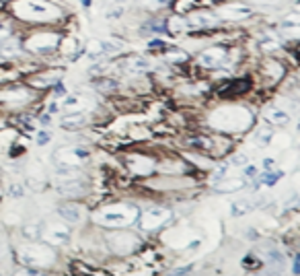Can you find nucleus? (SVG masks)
Returning <instances> with one entry per match:
<instances>
[{
	"instance_id": "nucleus-1",
	"label": "nucleus",
	"mask_w": 300,
	"mask_h": 276,
	"mask_svg": "<svg viewBox=\"0 0 300 276\" xmlns=\"http://www.w3.org/2000/svg\"><path fill=\"white\" fill-rule=\"evenodd\" d=\"M138 217H140V210L134 204H126V202L107 204L103 208H99L97 212H93V221L99 227H105V229L132 227L134 223H138Z\"/></svg>"
},
{
	"instance_id": "nucleus-2",
	"label": "nucleus",
	"mask_w": 300,
	"mask_h": 276,
	"mask_svg": "<svg viewBox=\"0 0 300 276\" xmlns=\"http://www.w3.org/2000/svg\"><path fill=\"white\" fill-rule=\"evenodd\" d=\"M12 12L17 19L31 23H49L62 19V8L49 0H15Z\"/></svg>"
},
{
	"instance_id": "nucleus-3",
	"label": "nucleus",
	"mask_w": 300,
	"mask_h": 276,
	"mask_svg": "<svg viewBox=\"0 0 300 276\" xmlns=\"http://www.w3.org/2000/svg\"><path fill=\"white\" fill-rule=\"evenodd\" d=\"M17 260L23 266H31L37 270L52 268L56 264V249L52 245H47L45 241H25L17 245Z\"/></svg>"
},
{
	"instance_id": "nucleus-4",
	"label": "nucleus",
	"mask_w": 300,
	"mask_h": 276,
	"mask_svg": "<svg viewBox=\"0 0 300 276\" xmlns=\"http://www.w3.org/2000/svg\"><path fill=\"white\" fill-rule=\"evenodd\" d=\"M91 157L89 148L70 144V146H58L52 153V165L56 169V175H72L78 173L80 167Z\"/></svg>"
},
{
	"instance_id": "nucleus-5",
	"label": "nucleus",
	"mask_w": 300,
	"mask_h": 276,
	"mask_svg": "<svg viewBox=\"0 0 300 276\" xmlns=\"http://www.w3.org/2000/svg\"><path fill=\"white\" fill-rule=\"evenodd\" d=\"M214 12L222 23H239L251 19L255 15V6L241 0H224V4H220Z\"/></svg>"
},
{
	"instance_id": "nucleus-6",
	"label": "nucleus",
	"mask_w": 300,
	"mask_h": 276,
	"mask_svg": "<svg viewBox=\"0 0 300 276\" xmlns=\"http://www.w3.org/2000/svg\"><path fill=\"white\" fill-rule=\"evenodd\" d=\"M72 237V229L70 225L64 223L62 219L58 221H49L43 225V231H41V241H45L47 245L52 247H60V245H66Z\"/></svg>"
},
{
	"instance_id": "nucleus-7",
	"label": "nucleus",
	"mask_w": 300,
	"mask_h": 276,
	"mask_svg": "<svg viewBox=\"0 0 300 276\" xmlns=\"http://www.w3.org/2000/svg\"><path fill=\"white\" fill-rule=\"evenodd\" d=\"M56 192L64 198H80L86 194V184L80 171L72 175H56Z\"/></svg>"
},
{
	"instance_id": "nucleus-8",
	"label": "nucleus",
	"mask_w": 300,
	"mask_h": 276,
	"mask_svg": "<svg viewBox=\"0 0 300 276\" xmlns=\"http://www.w3.org/2000/svg\"><path fill=\"white\" fill-rule=\"evenodd\" d=\"M107 245H109V249H111L113 254H117V256H128V254H132L134 249L140 245V239H138V237H136L134 233L126 231V229H115L113 233L107 237Z\"/></svg>"
},
{
	"instance_id": "nucleus-9",
	"label": "nucleus",
	"mask_w": 300,
	"mask_h": 276,
	"mask_svg": "<svg viewBox=\"0 0 300 276\" xmlns=\"http://www.w3.org/2000/svg\"><path fill=\"white\" fill-rule=\"evenodd\" d=\"M253 89V81L251 79H226L222 81V85L216 87V95L220 99H234V97H243Z\"/></svg>"
},
{
	"instance_id": "nucleus-10",
	"label": "nucleus",
	"mask_w": 300,
	"mask_h": 276,
	"mask_svg": "<svg viewBox=\"0 0 300 276\" xmlns=\"http://www.w3.org/2000/svg\"><path fill=\"white\" fill-rule=\"evenodd\" d=\"M60 44V35L54 33V31H39L31 35L27 42H25V47L29 52H35V54H43V52H49V49L58 47Z\"/></svg>"
},
{
	"instance_id": "nucleus-11",
	"label": "nucleus",
	"mask_w": 300,
	"mask_h": 276,
	"mask_svg": "<svg viewBox=\"0 0 300 276\" xmlns=\"http://www.w3.org/2000/svg\"><path fill=\"white\" fill-rule=\"evenodd\" d=\"M171 219V210L167 208H148L144 212H140L138 223L144 231H156L162 225H167Z\"/></svg>"
},
{
	"instance_id": "nucleus-12",
	"label": "nucleus",
	"mask_w": 300,
	"mask_h": 276,
	"mask_svg": "<svg viewBox=\"0 0 300 276\" xmlns=\"http://www.w3.org/2000/svg\"><path fill=\"white\" fill-rule=\"evenodd\" d=\"M56 215H58V219H62L72 227V225H80L86 219V208L78 202H74V200H68V202H62L56 208Z\"/></svg>"
},
{
	"instance_id": "nucleus-13",
	"label": "nucleus",
	"mask_w": 300,
	"mask_h": 276,
	"mask_svg": "<svg viewBox=\"0 0 300 276\" xmlns=\"http://www.w3.org/2000/svg\"><path fill=\"white\" fill-rule=\"evenodd\" d=\"M278 35L282 37V42L300 44V12H290L280 21Z\"/></svg>"
},
{
	"instance_id": "nucleus-14",
	"label": "nucleus",
	"mask_w": 300,
	"mask_h": 276,
	"mask_svg": "<svg viewBox=\"0 0 300 276\" xmlns=\"http://www.w3.org/2000/svg\"><path fill=\"white\" fill-rule=\"evenodd\" d=\"M259 74L265 81H269L271 85H278L286 77V68H284L282 62L276 60L273 56H265L263 60H261V64H259Z\"/></svg>"
},
{
	"instance_id": "nucleus-15",
	"label": "nucleus",
	"mask_w": 300,
	"mask_h": 276,
	"mask_svg": "<svg viewBox=\"0 0 300 276\" xmlns=\"http://www.w3.org/2000/svg\"><path fill=\"white\" fill-rule=\"evenodd\" d=\"M31 101V91L25 87H6L0 89V103L4 105H25Z\"/></svg>"
},
{
	"instance_id": "nucleus-16",
	"label": "nucleus",
	"mask_w": 300,
	"mask_h": 276,
	"mask_svg": "<svg viewBox=\"0 0 300 276\" xmlns=\"http://www.w3.org/2000/svg\"><path fill=\"white\" fill-rule=\"evenodd\" d=\"M95 105L91 97H86L84 93H68L60 101V107L64 111H89Z\"/></svg>"
},
{
	"instance_id": "nucleus-17",
	"label": "nucleus",
	"mask_w": 300,
	"mask_h": 276,
	"mask_svg": "<svg viewBox=\"0 0 300 276\" xmlns=\"http://www.w3.org/2000/svg\"><path fill=\"white\" fill-rule=\"evenodd\" d=\"M119 68L126 74H144V72H148L150 68H152V62H150L148 58H144V56H128V58L121 60Z\"/></svg>"
},
{
	"instance_id": "nucleus-18",
	"label": "nucleus",
	"mask_w": 300,
	"mask_h": 276,
	"mask_svg": "<svg viewBox=\"0 0 300 276\" xmlns=\"http://www.w3.org/2000/svg\"><path fill=\"white\" fill-rule=\"evenodd\" d=\"M86 122H89L86 111H66V114L60 118V126L64 130H80L86 126Z\"/></svg>"
},
{
	"instance_id": "nucleus-19",
	"label": "nucleus",
	"mask_w": 300,
	"mask_h": 276,
	"mask_svg": "<svg viewBox=\"0 0 300 276\" xmlns=\"http://www.w3.org/2000/svg\"><path fill=\"white\" fill-rule=\"evenodd\" d=\"M128 167L132 169L134 175H150L154 171V161L142 155H132L128 157Z\"/></svg>"
},
{
	"instance_id": "nucleus-20",
	"label": "nucleus",
	"mask_w": 300,
	"mask_h": 276,
	"mask_svg": "<svg viewBox=\"0 0 300 276\" xmlns=\"http://www.w3.org/2000/svg\"><path fill=\"white\" fill-rule=\"evenodd\" d=\"M62 70H47V72H41V74H35V77L29 81L33 87H39V89H43V87H49V85H56L60 79H62Z\"/></svg>"
},
{
	"instance_id": "nucleus-21",
	"label": "nucleus",
	"mask_w": 300,
	"mask_h": 276,
	"mask_svg": "<svg viewBox=\"0 0 300 276\" xmlns=\"http://www.w3.org/2000/svg\"><path fill=\"white\" fill-rule=\"evenodd\" d=\"M263 116L269 124H273V126H284V124L290 122V114L282 107H267Z\"/></svg>"
},
{
	"instance_id": "nucleus-22",
	"label": "nucleus",
	"mask_w": 300,
	"mask_h": 276,
	"mask_svg": "<svg viewBox=\"0 0 300 276\" xmlns=\"http://www.w3.org/2000/svg\"><path fill=\"white\" fill-rule=\"evenodd\" d=\"M126 8H128V0H113V4H111L107 10H105V19L107 21H117L126 15Z\"/></svg>"
},
{
	"instance_id": "nucleus-23",
	"label": "nucleus",
	"mask_w": 300,
	"mask_h": 276,
	"mask_svg": "<svg viewBox=\"0 0 300 276\" xmlns=\"http://www.w3.org/2000/svg\"><path fill=\"white\" fill-rule=\"evenodd\" d=\"M165 60L169 64H183V62L189 60V54L183 52L181 47H167L165 49Z\"/></svg>"
},
{
	"instance_id": "nucleus-24",
	"label": "nucleus",
	"mask_w": 300,
	"mask_h": 276,
	"mask_svg": "<svg viewBox=\"0 0 300 276\" xmlns=\"http://www.w3.org/2000/svg\"><path fill=\"white\" fill-rule=\"evenodd\" d=\"M41 231H43V223H27L23 227V235L27 237L29 241H37V239H41Z\"/></svg>"
},
{
	"instance_id": "nucleus-25",
	"label": "nucleus",
	"mask_w": 300,
	"mask_h": 276,
	"mask_svg": "<svg viewBox=\"0 0 300 276\" xmlns=\"http://www.w3.org/2000/svg\"><path fill=\"white\" fill-rule=\"evenodd\" d=\"M17 54H19V44L15 40L6 37L4 42H0V56H2V58H12Z\"/></svg>"
},
{
	"instance_id": "nucleus-26",
	"label": "nucleus",
	"mask_w": 300,
	"mask_h": 276,
	"mask_svg": "<svg viewBox=\"0 0 300 276\" xmlns=\"http://www.w3.org/2000/svg\"><path fill=\"white\" fill-rule=\"evenodd\" d=\"M25 194H27V190H25V184H21V182H12L6 190V196L12 200H23Z\"/></svg>"
},
{
	"instance_id": "nucleus-27",
	"label": "nucleus",
	"mask_w": 300,
	"mask_h": 276,
	"mask_svg": "<svg viewBox=\"0 0 300 276\" xmlns=\"http://www.w3.org/2000/svg\"><path fill=\"white\" fill-rule=\"evenodd\" d=\"M267 262H269V266L271 268H276L278 272L284 268V264H286V260L282 258V254L278 252V249H269L267 252Z\"/></svg>"
},
{
	"instance_id": "nucleus-28",
	"label": "nucleus",
	"mask_w": 300,
	"mask_h": 276,
	"mask_svg": "<svg viewBox=\"0 0 300 276\" xmlns=\"http://www.w3.org/2000/svg\"><path fill=\"white\" fill-rule=\"evenodd\" d=\"M243 185H245L243 180H234L232 182V178H230V180H224L222 184H218V190L220 192H236V190H241Z\"/></svg>"
},
{
	"instance_id": "nucleus-29",
	"label": "nucleus",
	"mask_w": 300,
	"mask_h": 276,
	"mask_svg": "<svg viewBox=\"0 0 300 276\" xmlns=\"http://www.w3.org/2000/svg\"><path fill=\"white\" fill-rule=\"evenodd\" d=\"M286 2H290V0H249V4L259 6V8H278Z\"/></svg>"
},
{
	"instance_id": "nucleus-30",
	"label": "nucleus",
	"mask_w": 300,
	"mask_h": 276,
	"mask_svg": "<svg viewBox=\"0 0 300 276\" xmlns=\"http://www.w3.org/2000/svg\"><path fill=\"white\" fill-rule=\"evenodd\" d=\"M253 202L251 200H241V202H234L232 204V215L234 217H239V215H245V212H249V210H253Z\"/></svg>"
},
{
	"instance_id": "nucleus-31",
	"label": "nucleus",
	"mask_w": 300,
	"mask_h": 276,
	"mask_svg": "<svg viewBox=\"0 0 300 276\" xmlns=\"http://www.w3.org/2000/svg\"><path fill=\"white\" fill-rule=\"evenodd\" d=\"M282 171H267V173H263V175H261V178H259V182H257V185L259 184H265V185H273V184H278V180L282 178Z\"/></svg>"
},
{
	"instance_id": "nucleus-32",
	"label": "nucleus",
	"mask_w": 300,
	"mask_h": 276,
	"mask_svg": "<svg viewBox=\"0 0 300 276\" xmlns=\"http://www.w3.org/2000/svg\"><path fill=\"white\" fill-rule=\"evenodd\" d=\"M171 2H173V0H140L142 6L152 8V10H156V8H165V6H169Z\"/></svg>"
},
{
	"instance_id": "nucleus-33",
	"label": "nucleus",
	"mask_w": 300,
	"mask_h": 276,
	"mask_svg": "<svg viewBox=\"0 0 300 276\" xmlns=\"http://www.w3.org/2000/svg\"><path fill=\"white\" fill-rule=\"evenodd\" d=\"M12 276H45L41 270H37V268H31V266H21L15 270V274Z\"/></svg>"
},
{
	"instance_id": "nucleus-34",
	"label": "nucleus",
	"mask_w": 300,
	"mask_h": 276,
	"mask_svg": "<svg viewBox=\"0 0 300 276\" xmlns=\"http://www.w3.org/2000/svg\"><path fill=\"white\" fill-rule=\"evenodd\" d=\"M49 140H52V134H49L47 130H35V142L39 146H45Z\"/></svg>"
},
{
	"instance_id": "nucleus-35",
	"label": "nucleus",
	"mask_w": 300,
	"mask_h": 276,
	"mask_svg": "<svg viewBox=\"0 0 300 276\" xmlns=\"http://www.w3.org/2000/svg\"><path fill=\"white\" fill-rule=\"evenodd\" d=\"M62 52H64L66 56H72L74 52H76V42H74L72 37H70V40H66L64 44H62Z\"/></svg>"
},
{
	"instance_id": "nucleus-36",
	"label": "nucleus",
	"mask_w": 300,
	"mask_h": 276,
	"mask_svg": "<svg viewBox=\"0 0 300 276\" xmlns=\"http://www.w3.org/2000/svg\"><path fill=\"white\" fill-rule=\"evenodd\" d=\"M148 47L154 49V52H165L169 46H167V42H162V40H152V42H148Z\"/></svg>"
},
{
	"instance_id": "nucleus-37",
	"label": "nucleus",
	"mask_w": 300,
	"mask_h": 276,
	"mask_svg": "<svg viewBox=\"0 0 300 276\" xmlns=\"http://www.w3.org/2000/svg\"><path fill=\"white\" fill-rule=\"evenodd\" d=\"M243 266H247V268H251V266H259V260H255L253 256H247V258L243 260Z\"/></svg>"
},
{
	"instance_id": "nucleus-38",
	"label": "nucleus",
	"mask_w": 300,
	"mask_h": 276,
	"mask_svg": "<svg viewBox=\"0 0 300 276\" xmlns=\"http://www.w3.org/2000/svg\"><path fill=\"white\" fill-rule=\"evenodd\" d=\"M6 37H10V31H8V27L4 23H0V42H4Z\"/></svg>"
},
{
	"instance_id": "nucleus-39",
	"label": "nucleus",
	"mask_w": 300,
	"mask_h": 276,
	"mask_svg": "<svg viewBox=\"0 0 300 276\" xmlns=\"http://www.w3.org/2000/svg\"><path fill=\"white\" fill-rule=\"evenodd\" d=\"M232 163H234V165H243V167H245V165H247V157H245V155H236V157L232 159Z\"/></svg>"
},
{
	"instance_id": "nucleus-40",
	"label": "nucleus",
	"mask_w": 300,
	"mask_h": 276,
	"mask_svg": "<svg viewBox=\"0 0 300 276\" xmlns=\"http://www.w3.org/2000/svg\"><path fill=\"white\" fill-rule=\"evenodd\" d=\"M292 272H294V274H300V254L294 258V266H292Z\"/></svg>"
},
{
	"instance_id": "nucleus-41",
	"label": "nucleus",
	"mask_w": 300,
	"mask_h": 276,
	"mask_svg": "<svg viewBox=\"0 0 300 276\" xmlns=\"http://www.w3.org/2000/svg\"><path fill=\"white\" fill-rule=\"evenodd\" d=\"M185 272H191V266H185V268H179V270H175L173 274H175V276H183Z\"/></svg>"
},
{
	"instance_id": "nucleus-42",
	"label": "nucleus",
	"mask_w": 300,
	"mask_h": 276,
	"mask_svg": "<svg viewBox=\"0 0 300 276\" xmlns=\"http://www.w3.org/2000/svg\"><path fill=\"white\" fill-rule=\"evenodd\" d=\"M263 165H265V169H271V167H273V159H265Z\"/></svg>"
},
{
	"instance_id": "nucleus-43",
	"label": "nucleus",
	"mask_w": 300,
	"mask_h": 276,
	"mask_svg": "<svg viewBox=\"0 0 300 276\" xmlns=\"http://www.w3.org/2000/svg\"><path fill=\"white\" fill-rule=\"evenodd\" d=\"M294 56H296V64L300 66V47H296V52H294Z\"/></svg>"
},
{
	"instance_id": "nucleus-44",
	"label": "nucleus",
	"mask_w": 300,
	"mask_h": 276,
	"mask_svg": "<svg viewBox=\"0 0 300 276\" xmlns=\"http://www.w3.org/2000/svg\"><path fill=\"white\" fill-rule=\"evenodd\" d=\"M80 4H84V6H91V0H80Z\"/></svg>"
},
{
	"instance_id": "nucleus-45",
	"label": "nucleus",
	"mask_w": 300,
	"mask_h": 276,
	"mask_svg": "<svg viewBox=\"0 0 300 276\" xmlns=\"http://www.w3.org/2000/svg\"><path fill=\"white\" fill-rule=\"evenodd\" d=\"M0 258H2V245H0Z\"/></svg>"
},
{
	"instance_id": "nucleus-46",
	"label": "nucleus",
	"mask_w": 300,
	"mask_h": 276,
	"mask_svg": "<svg viewBox=\"0 0 300 276\" xmlns=\"http://www.w3.org/2000/svg\"><path fill=\"white\" fill-rule=\"evenodd\" d=\"M298 87H300V79H298Z\"/></svg>"
},
{
	"instance_id": "nucleus-47",
	"label": "nucleus",
	"mask_w": 300,
	"mask_h": 276,
	"mask_svg": "<svg viewBox=\"0 0 300 276\" xmlns=\"http://www.w3.org/2000/svg\"><path fill=\"white\" fill-rule=\"evenodd\" d=\"M0 276H2V274H0Z\"/></svg>"
}]
</instances>
